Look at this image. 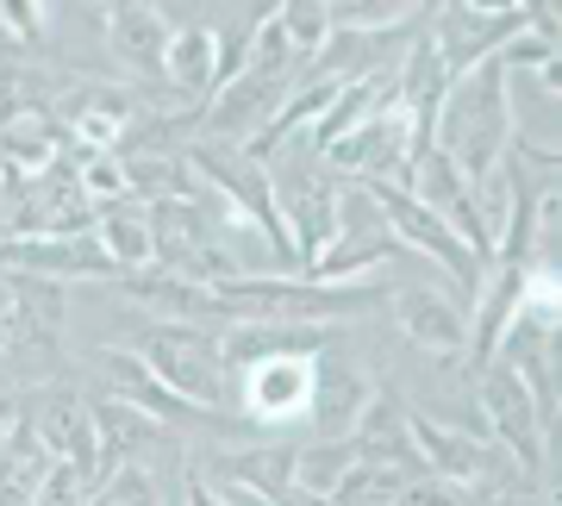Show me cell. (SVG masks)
Masks as SVG:
<instances>
[{
  "instance_id": "6da1fadb",
  "label": "cell",
  "mask_w": 562,
  "mask_h": 506,
  "mask_svg": "<svg viewBox=\"0 0 562 506\" xmlns=\"http://www.w3.org/2000/svg\"><path fill=\"white\" fill-rule=\"evenodd\" d=\"M506 69L501 57L469 63L462 76H450L438 101V120H431V144L457 162L462 182H482L487 169L506 157Z\"/></svg>"
},
{
  "instance_id": "9a60e30c",
  "label": "cell",
  "mask_w": 562,
  "mask_h": 506,
  "mask_svg": "<svg viewBox=\"0 0 562 506\" xmlns=\"http://www.w3.org/2000/svg\"><path fill=\"white\" fill-rule=\"evenodd\" d=\"M106 38H113V50H120L125 69H138V76H162L169 20H162L150 0H120V7L106 13Z\"/></svg>"
},
{
  "instance_id": "d6986e66",
  "label": "cell",
  "mask_w": 562,
  "mask_h": 506,
  "mask_svg": "<svg viewBox=\"0 0 562 506\" xmlns=\"http://www.w3.org/2000/svg\"><path fill=\"white\" fill-rule=\"evenodd\" d=\"M44 469H50V450L32 431V419H13L0 431V506H32L44 487Z\"/></svg>"
},
{
  "instance_id": "2e32d148",
  "label": "cell",
  "mask_w": 562,
  "mask_h": 506,
  "mask_svg": "<svg viewBox=\"0 0 562 506\" xmlns=\"http://www.w3.org/2000/svg\"><path fill=\"white\" fill-rule=\"evenodd\" d=\"M101 369H106L113 401H132L138 413H150V419H162V426H176V419H188V413H201V406H188L181 394H169V387L150 375V363H144L138 350H101Z\"/></svg>"
},
{
  "instance_id": "8992f818",
  "label": "cell",
  "mask_w": 562,
  "mask_h": 506,
  "mask_svg": "<svg viewBox=\"0 0 562 506\" xmlns=\"http://www.w3.org/2000/svg\"><path fill=\"white\" fill-rule=\"evenodd\" d=\"M369 194L382 201V220H387V232L394 238H406L413 250H425L431 263H443L450 276H457V288L469 294V288H482V269H487V257H475L469 244L450 232V225L438 220V213H425L406 188H394V182H369Z\"/></svg>"
},
{
  "instance_id": "4dcf8cb0",
  "label": "cell",
  "mask_w": 562,
  "mask_h": 506,
  "mask_svg": "<svg viewBox=\"0 0 562 506\" xmlns=\"http://www.w3.org/2000/svg\"><path fill=\"white\" fill-rule=\"evenodd\" d=\"M213 501L220 506H276L262 487H250V482H232V475H213Z\"/></svg>"
},
{
  "instance_id": "7a4b0ae2",
  "label": "cell",
  "mask_w": 562,
  "mask_h": 506,
  "mask_svg": "<svg viewBox=\"0 0 562 506\" xmlns=\"http://www.w3.org/2000/svg\"><path fill=\"white\" fill-rule=\"evenodd\" d=\"M213 288L220 319H262V325H325L344 313H369L382 301L375 288H338V282H276V276H232Z\"/></svg>"
},
{
  "instance_id": "d590c367",
  "label": "cell",
  "mask_w": 562,
  "mask_h": 506,
  "mask_svg": "<svg viewBox=\"0 0 562 506\" xmlns=\"http://www.w3.org/2000/svg\"><path fill=\"white\" fill-rule=\"evenodd\" d=\"M0 345H7V319H0Z\"/></svg>"
},
{
  "instance_id": "1f68e13d",
  "label": "cell",
  "mask_w": 562,
  "mask_h": 506,
  "mask_svg": "<svg viewBox=\"0 0 562 506\" xmlns=\"http://www.w3.org/2000/svg\"><path fill=\"white\" fill-rule=\"evenodd\" d=\"M469 13H525V0H457Z\"/></svg>"
},
{
  "instance_id": "7402d4cb",
  "label": "cell",
  "mask_w": 562,
  "mask_h": 506,
  "mask_svg": "<svg viewBox=\"0 0 562 506\" xmlns=\"http://www.w3.org/2000/svg\"><path fill=\"white\" fill-rule=\"evenodd\" d=\"M94 238H101V250L120 269H144V263H150V220H144V206L132 201V194H125V201L94 206Z\"/></svg>"
},
{
  "instance_id": "9c48e42d",
  "label": "cell",
  "mask_w": 562,
  "mask_h": 506,
  "mask_svg": "<svg viewBox=\"0 0 562 506\" xmlns=\"http://www.w3.org/2000/svg\"><path fill=\"white\" fill-rule=\"evenodd\" d=\"M482 406L494 419V445L519 457V469H543V419L531 406V387L513 363H482Z\"/></svg>"
},
{
  "instance_id": "f1b7e54d",
  "label": "cell",
  "mask_w": 562,
  "mask_h": 506,
  "mask_svg": "<svg viewBox=\"0 0 562 506\" xmlns=\"http://www.w3.org/2000/svg\"><path fill=\"white\" fill-rule=\"evenodd\" d=\"M0 32L13 44H38L44 38V0H0Z\"/></svg>"
},
{
  "instance_id": "277c9868",
  "label": "cell",
  "mask_w": 562,
  "mask_h": 506,
  "mask_svg": "<svg viewBox=\"0 0 562 506\" xmlns=\"http://www.w3.org/2000/svg\"><path fill=\"white\" fill-rule=\"evenodd\" d=\"M188 169L194 176H206V182L225 194V206L232 213H244V220L257 225L262 238L276 244V257L281 263H294V244H288V225H281V213H276V194H269V169H262L244 144H232V138H206V144H194V157H188Z\"/></svg>"
},
{
  "instance_id": "5b68a950",
  "label": "cell",
  "mask_w": 562,
  "mask_h": 506,
  "mask_svg": "<svg viewBox=\"0 0 562 506\" xmlns=\"http://www.w3.org/2000/svg\"><path fill=\"white\" fill-rule=\"evenodd\" d=\"M413 150H425L419 132H413V113L401 101H387L362 125H350L338 144H325V162L344 169V176H362V182H387L394 169L413 162Z\"/></svg>"
},
{
  "instance_id": "5bb4252c",
  "label": "cell",
  "mask_w": 562,
  "mask_h": 506,
  "mask_svg": "<svg viewBox=\"0 0 562 506\" xmlns=\"http://www.w3.org/2000/svg\"><path fill=\"white\" fill-rule=\"evenodd\" d=\"M25 419H32V431L44 438L50 457H69V463H88L94 475H106L101 469V438H94V406L88 401H76V394H50V401H38Z\"/></svg>"
},
{
  "instance_id": "d6a6232c",
  "label": "cell",
  "mask_w": 562,
  "mask_h": 506,
  "mask_svg": "<svg viewBox=\"0 0 562 506\" xmlns=\"http://www.w3.org/2000/svg\"><path fill=\"white\" fill-rule=\"evenodd\" d=\"M276 506H331V501H325V494H306V487L288 482V487H281V501H276Z\"/></svg>"
},
{
  "instance_id": "f546056e",
  "label": "cell",
  "mask_w": 562,
  "mask_h": 506,
  "mask_svg": "<svg viewBox=\"0 0 562 506\" xmlns=\"http://www.w3.org/2000/svg\"><path fill=\"white\" fill-rule=\"evenodd\" d=\"M413 0H344V25H394Z\"/></svg>"
},
{
  "instance_id": "44dd1931",
  "label": "cell",
  "mask_w": 562,
  "mask_h": 506,
  "mask_svg": "<svg viewBox=\"0 0 562 506\" xmlns=\"http://www.w3.org/2000/svg\"><path fill=\"white\" fill-rule=\"evenodd\" d=\"M63 120H69V132L88 150H113L132 132V101H125L120 88H76L69 106H63Z\"/></svg>"
},
{
  "instance_id": "d4e9b609",
  "label": "cell",
  "mask_w": 562,
  "mask_h": 506,
  "mask_svg": "<svg viewBox=\"0 0 562 506\" xmlns=\"http://www.w3.org/2000/svg\"><path fill=\"white\" fill-rule=\"evenodd\" d=\"M276 20L288 32V44H294V57H313L331 38V0H281Z\"/></svg>"
},
{
  "instance_id": "e0dca14e",
  "label": "cell",
  "mask_w": 562,
  "mask_h": 506,
  "mask_svg": "<svg viewBox=\"0 0 562 506\" xmlns=\"http://www.w3.org/2000/svg\"><path fill=\"white\" fill-rule=\"evenodd\" d=\"M369 406V382H362L350 363H313V401H306V419L319 426V438H350L357 413Z\"/></svg>"
},
{
  "instance_id": "52a82bcc",
  "label": "cell",
  "mask_w": 562,
  "mask_h": 506,
  "mask_svg": "<svg viewBox=\"0 0 562 506\" xmlns=\"http://www.w3.org/2000/svg\"><path fill=\"white\" fill-rule=\"evenodd\" d=\"M406 194L425 206V213H438L450 232H457L475 257H487L494 244H487V225L482 213H475V194H469V182L457 176V162L443 157L438 144H425V150H413V162H406Z\"/></svg>"
},
{
  "instance_id": "ac0fdd59",
  "label": "cell",
  "mask_w": 562,
  "mask_h": 506,
  "mask_svg": "<svg viewBox=\"0 0 562 506\" xmlns=\"http://www.w3.org/2000/svg\"><path fill=\"white\" fill-rule=\"evenodd\" d=\"M63 150V132L50 125V113H20L0 125V182H32L44 176Z\"/></svg>"
},
{
  "instance_id": "e575fe53",
  "label": "cell",
  "mask_w": 562,
  "mask_h": 506,
  "mask_svg": "<svg viewBox=\"0 0 562 506\" xmlns=\"http://www.w3.org/2000/svg\"><path fill=\"white\" fill-rule=\"evenodd\" d=\"M538 506H557V494H543V501H538Z\"/></svg>"
},
{
  "instance_id": "7c38bea8",
  "label": "cell",
  "mask_w": 562,
  "mask_h": 506,
  "mask_svg": "<svg viewBox=\"0 0 562 506\" xmlns=\"http://www.w3.org/2000/svg\"><path fill=\"white\" fill-rule=\"evenodd\" d=\"M394 319H401V331L419 350H431V357H462V350H469V313H462V301H450L443 288H401V294H394Z\"/></svg>"
},
{
  "instance_id": "4316f807",
  "label": "cell",
  "mask_w": 562,
  "mask_h": 506,
  "mask_svg": "<svg viewBox=\"0 0 562 506\" xmlns=\"http://www.w3.org/2000/svg\"><path fill=\"white\" fill-rule=\"evenodd\" d=\"M94 469L88 463H69V457H50V469H44V487L32 506H88V494H94Z\"/></svg>"
},
{
  "instance_id": "603a6c76",
  "label": "cell",
  "mask_w": 562,
  "mask_h": 506,
  "mask_svg": "<svg viewBox=\"0 0 562 506\" xmlns=\"http://www.w3.org/2000/svg\"><path fill=\"white\" fill-rule=\"evenodd\" d=\"M357 463V445L350 438H313L306 450H294V487H306V494H338L344 469Z\"/></svg>"
},
{
  "instance_id": "3957f363",
  "label": "cell",
  "mask_w": 562,
  "mask_h": 506,
  "mask_svg": "<svg viewBox=\"0 0 562 506\" xmlns=\"http://www.w3.org/2000/svg\"><path fill=\"white\" fill-rule=\"evenodd\" d=\"M150 363V375H157L169 394H181L188 406H201V413H213V406L225 401V350L220 338L206 331V325L194 319H157L138 331V345H132Z\"/></svg>"
},
{
  "instance_id": "ffe728a7",
  "label": "cell",
  "mask_w": 562,
  "mask_h": 506,
  "mask_svg": "<svg viewBox=\"0 0 562 506\" xmlns=\"http://www.w3.org/2000/svg\"><path fill=\"white\" fill-rule=\"evenodd\" d=\"M162 76H169V88H181L188 101L213 94V88H220V44H213V32H206V25H181V32H169Z\"/></svg>"
},
{
  "instance_id": "8fae6325",
  "label": "cell",
  "mask_w": 562,
  "mask_h": 506,
  "mask_svg": "<svg viewBox=\"0 0 562 506\" xmlns=\"http://www.w3.org/2000/svg\"><path fill=\"white\" fill-rule=\"evenodd\" d=\"M406 426H413V450H419L425 475H443V482L457 487H482L501 475V445H487L475 431H450L438 419H419V413H406Z\"/></svg>"
},
{
  "instance_id": "83f0119b",
  "label": "cell",
  "mask_w": 562,
  "mask_h": 506,
  "mask_svg": "<svg viewBox=\"0 0 562 506\" xmlns=\"http://www.w3.org/2000/svg\"><path fill=\"white\" fill-rule=\"evenodd\" d=\"M387 506H469V501H462V487L443 482V475H406L401 494Z\"/></svg>"
},
{
  "instance_id": "4fadbf2b",
  "label": "cell",
  "mask_w": 562,
  "mask_h": 506,
  "mask_svg": "<svg viewBox=\"0 0 562 506\" xmlns=\"http://www.w3.org/2000/svg\"><path fill=\"white\" fill-rule=\"evenodd\" d=\"M513 32H525V13H469V7H450V13L438 20L431 50L443 57V69H450V76H462L469 63L494 57Z\"/></svg>"
},
{
  "instance_id": "30bf717a",
  "label": "cell",
  "mask_w": 562,
  "mask_h": 506,
  "mask_svg": "<svg viewBox=\"0 0 562 506\" xmlns=\"http://www.w3.org/2000/svg\"><path fill=\"white\" fill-rule=\"evenodd\" d=\"M0 263L44 276V282H69V276H120V263L101 250L94 225L88 232H50V238H0Z\"/></svg>"
},
{
  "instance_id": "cb8c5ba5",
  "label": "cell",
  "mask_w": 562,
  "mask_h": 506,
  "mask_svg": "<svg viewBox=\"0 0 562 506\" xmlns=\"http://www.w3.org/2000/svg\"><path fill=\"white\" fill-rule=\"evenodd\" d=\"M213 475H232V482L262 487L269 501H281V487L294 482V450H244V457H220Z\"/></svg>"
},
{
  "instance_id": "484cf974",
  "label": "cell",
  "mask_w": 562,
  "mask_h": 506,
  "mask_svg": "<svg viewBox=\"0 0 562 506\" xmlns=\"http://www.w3.org/2000/svg\"><path fill=\"white\" fill-rule=\"evenodd\" d=\"M88 506H157V475L144 463H113L101 482H94Z\"/></svg>"
},
{
  "instance_id": "836d02e7",
  "label": "cell",
  "mask_w": 562,
  "mask_h": 506,
  "mask_svg": "<svg viewBox=\"0 0 562 506\" xmlns=\"http://www.w3.org/2000/svg\"><path fill=\"white\" fill-rule=\"evenodd\" d=\"M7 313H13V282L0 276V319H7Z\"/></svg>"
},
{
  "instance_id": "ba28073f",
  "label": "cell",
  "mask_w": 562,
  "mask_h": 506,
  "mask_svg": "<svg viewBox=\"0 0 562 506\" xmlns=\"http://www.w3.org/2000/svg\"><path fill=\"white\" fill-rule=\"evenodd\" d=\"M238 401L257 426H288L301 419L313 401V357L306 350H276V357H250L238 382Z\"/></svg>"
}]
</instances>
